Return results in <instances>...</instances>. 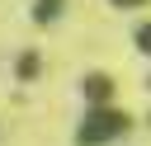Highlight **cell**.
Wrapping results in <instances>:
<instances>
[{
    "instance_id": "obj_1",
    "label": "cell",
    "mask_w": 151,
    "mask_h": 146,
    "mask_svg": "<svg viewBox=\"0 0 151 146\" xmlns=\"http://www.w3.org/2000/svg\"><path fill=\"white\" fill-rule=\"evenodd\" d=\"M66 0H38V24H52V14L61 9Z\"/></svg>"
},
{
    "instance_id": "obj_2",
    "label": "cell",
    "mask_w": 151,
    "mask_h": 146,
    "mask_svg": "<svg viewBox=\"0 0 151 146\" xmlns=\"http://www.w3.org/2000/svg\"><path fill=\"white\" fill-rule=\"evenodd\" d=\"M137 42H142V47L151 52V24H142V28H137Z\"/></svg>"
}]
</instances>
